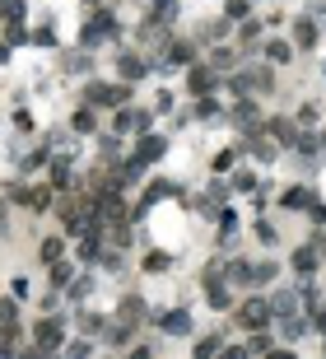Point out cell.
I'll use <instances>...</instances> for the list:
<instances>
[{"label":"cell","instance_id":"cell-1","mask_svg":"<svg viewBox=\"0 0 326 359\" xmlns=\"http://www.w3.org/2000/svg\"><path fill=\"white\" fill-rule=\"evenodd\" d=\"M84 103H89V108H122V103H131V89H122V84H103V79H93L89 89H84Z\"/></svg>","mask_w":326,"mask_h":359},{"label":"cell","instance_id":"cell-2","mask_svg":"<svg viewBox=\"0 0 326 359\" xmlns=\"http://www.w3.org/2000/svg\"><path fill=\"white\" fill-rule=\"evenodd\" d=\"M33 345H38L42 355L61 350V345H65V327H61V317H42V322L33 327Z\"/></svg>","mask_w":326,"mask_h":359},{"label":"cell","instance_id":"cell-3","mask_svg":"<svg viewBox=\"0 0 326 359\" xmlns=\"http://www.w3.org/2000/svg\"><path fill=\"white\" fill-rule=\"evenodd\" d=\"M270 317H275V312H270V298H247V303L238 308V322H243L247 331H266Z\"/></svg>","mask_w":326,"mask_h":359},{"label":"cell","instance_id":"cell-4","mask_svg":"<svg viewBox=\"0 0 326 359\" xmlns=\"http://www.w3.org/2000/svg\"><path fill=\"white\" fill-rule=\"evenodd\" d=\"M112 131H117V136H126V131H131V136H145V131H149V112L122 108L117 117H112Z\"/></svg>","mask_w":326,"mask_h":359},{"label":"cell","instance_id":"cell-5","mask_svg":"<svg viewBox=\"0 0 326 359\" xmlns=\"http://www.w3.org/2000/svg\"><path fill=\"white\" fill-rule=\"evenodd\" d=\"M163 150H168V141H163V136H149V131H145V136H140V145H136V163L140 168H145V163H154V159H163Z\"/></svg>","mask_w":326,"mask_h":359},{"label":"cell","instance_id":"cell-6","mask_svg":"<svg viewBox=\"0 0 326 359\" xmlns=\"http://www.w3.org/2000/svg\"><path fill=\"white\" fill-rule=\"evenodd\" d=\"M108 33H117V19L98 10V15H93V24H84V33H79V42H84V47H93V42H98V38H108Z\"/></svg>","mask_w":326,"mask_h":359},{"label":"cell","instance_id":"cell-7","mask_svg":"<svg viewBox=\"0 0 326 359\" xmlns=\"http://www.w3.org/2000/svg\"><path fill=\"white\" fill-rule=\"evenodd\" d=\"M186 89L196 98L215 94V70H210V65H191V70H186Z\"/></svg>","mask_w":326,"mask_h":359},{"label":"cell","instance_id":"cell-8","mask_svg":"<svg viewBox=\"0 0 326 359\" xmlns=\"http://www.w3.org/2000/svg\"><path fill=\"white\" fill-rule=\"evenodd\" d=\"M149 24H154V29L177 24V0H154V5H149Z\"/></svg>","mask_w":326,"mask_h":359},{"label":"cell","instance_id":"cell-9","mask_svg":"<svg viewBox=\"0 0 326 359\" xmlns=\"http://www.w3.org/2000/svg\"><path fill=\"white\" fill-rule=\"evenodd\" d=\"M154 322L168 331V336H186V331H191V317H186V312H158Z\"/></svg>","mask_w":326,"mask_h":359},{"label":"cell","instance_id":"cell-10","mask_svg":"<svg viewBox=\"0 0 326 359\" xmlns=\"http://www.w3.org/2000/svg\"><path fill=\"white\" fill-rule=\"evenodd\" d=\"M266 131H270V141H279V145H294V141H298V131H294V122H289V117L266 122Z\"/></svg>","mask_w":326,"mask_h":359},{"label":"cell","instance_id":"cell-11","mask_svg":"<svg viewBox=\"0 0 326 359\" xmlns=\"http://www.w3.org/2000/svg\"><path fill=\"white\" fill-rule=\"evenodd\" d=\"M294 47H298V51H312V47H317V24H312V19H298V29H294Z\"/></svg>","mask_w":326,"mask_h":359},{"label":"cell","instance_id":"cell-12","mask_svg":"<svg viewBox=\"0 0 326 359\" xmlns=\"http://www.w3.org/2000/svg\"><path fill=\"white\" fill-rule=\"evenodd\" d=\"M117 317H122V322H131V327H136L140 317H145V298H140V294H126V298H122V308H117Z\"/></svg>","mask_w":326,"mask_h":359},{"label":"cell","instance_id":"cell-13","mask_svg":"<svg viewBox=\"0 0 326 359\" xmlns=\"http://www.w3.org/2000/svg\"><path fill=\"white\" fill-rule=\"evenodd\" d=\"M317 266H322V257H317V248H312V243L294 252V271H298V276H312Z\"/></svg>","mask_w":326,"mask_h":359},{"label":"cell","instance_id":"cell-14","mask_svg":"<svg viewBox=\"0 0 326 359\" xmlns=\"http://www.w3.org/2000/svg\"><path fill=\"white\" fill-rule=\"evenodd\" d=\"M117 70H122V79H140L145 70H149V65L140 61L136 51H126V56H117Z\"/></svg>","mask_w":326,"mask_h":359},{"label":"cell","instance_id":"cell-15","mask_svg":"<svg viewBox=\"0 0 326 359\" xmlns=\"http://www.w3.org/2000/svg\"><path fill=\"white\" fill-rule=\"evenodd\" d=\"M266 61H275V65H284V61H294V47H289V42H279V38H270V42H266Z\"/></svg>","mask_w":326,"mask_h":359},{"label":"cell","instance_id":"cell-16","mask_svg":"<svg viewBox=\"0 0 326 359\" xmlns=\"http://www.w3.org/2000/svg\"><path fill=\"white\" fill-rule=\"evenodd\" d=\"M224 19H229V24H243V19H252V0H229V5H224Z\"/></svg>","mask_w":326,"mask_h":359},{"label":"cell","instance_id":"cell-17","mask_svg":"<svg viewBox=\"0 0 326 359\" xmlns=\"http://www.w3.org/2000/svg\"><path fill=\"white\" fill-rule=\"evenodd\" d=\"M284 205H289V210H308V205H312V191L308 187H289V191H284Z\"/></svg>","mask_w":326,"mask_h":359},{"label":"cell","instance_id":"cell-18","mask_svg":"<svg viewBox=\"0 0 326 359\" xmlns=\"http://www.w3.org/2000/svg\"><path fill=\"white\" fill-rule=\"evenodd\" d=\"M70 126H75L79 136H93V131H98V122H93V108H79L75 117H70Z\"/></svg>","mask_w":326,"mask_h":359},{"label":"cell","instance_id":"cell-19","mask_svg":"<svg viewBox=\"0 0 326 359\" xmlns=\"http://www.w3.org/2000/svg\"><path fill=\"white\" fill-rule=\"evenodd\" d=\"M70 276H75V271L56 257V266H51V289H70Z\"/></svg>","mask_w":326,"mask_h":359},{"label":"cell","instance_id":"cell-20","mask_svg":"<svg viewBox=\"0 0 326 359\" xmlns=\"http://www.w3.org/2000/svg\"><path fill=\"white\" fill-rule=\"evenodd\" d=\"M61 252H65V243H61V238H42V248H38V257H42V262L51 266L56 257H61Z\"/></svg>","mask_w":326,"mask_h":359},{"label":"cell","instance_id":"cell-21","mask_svg":"<svg viewBox=\"0 0 326 359\" xmlns=\"http://www.w3.org/2000/svg\"><path fill=\"white\" fill-rule=\"evenodd\" d=\"M172 182H149V187H145V205H154V201H163V196H172Z\"/></svg>","mask_w":326,"mask_h":359},{"label":"cell","instance_id":"cell-22","mask_svg":"<svg viewBox=\"0 0 326 359\" xmlns=\"http://www.w3.org/2000/svg\"><path fill=\"white\" fill-rule=\"evenodd\" d=\"M219 243H233V234H238V215H233V210H224V215H219Z\"/></svg>","mask_w":326,"mask_h":359},{"label":"cell","instance_id":"cell-23","mask_svg":"<svg viewBox=\"0 0 326 359\" xmlns=\"http://www.w3.org/2000/svg\"><path fill=\"white\" fill-rule=\"evenodd\" d=\"M168 266H172V257H168V252H149V257H145V271H149V276L168 271Z\"/></svg>","mask_w":326,"mask_h":359},{"label":"cell","instance_id":"cell-24","mask_svg":"<svg viewBox=\"0 0 326 359\" xmlns=\"http://www.w3.org/2000/svg\"><path fill=\"white\" fill-rule=\"evenodd\" d=\"M205 289H210V308H219V312H224V308H229V303H233V298H229V289H224V285H205Z\"/></svg>","mask_w":326,"mask_h":359},{"label":"cell","instance_id":"cell-25","mask_svg":"<svg viewBox=\"0 0 326 359\" xmlns=\"http://www.w3.org/2000/svg\"><path fill=\"white\" fill-rule=\"evenodd\" d=\"M0 327H19V308H15V294L0 303Z\"/></svg>","mask_w":326,"mask_h":359},{"label":"cell","instance_id":"cell-26","mask_svg":"<svg viewBox=\"0 0 326 359\" xmlns=\"http://www.w3.org/2000/svg\"><path fill=\"white\" fill-rule=\"evenodd\" d=\"M5 42H24V15H10V24H5Z\"/></svg>","mask_w":326,"mask_h":359},{"label":"cell","instance_id":"cell-27","mask_svg":"<svg viewBox=\"0 0 326 359\" xmlns=\"http://www.w3.org/2000/svg\"><path fill=\"white\" fill-rule=\"evenodd\" d=\"M219 350H224V341H219V336H205V341L196 345V359H210V355H219Z\"/></svg>","mask_w":326,"mask_h":359},{"label":"cell","instance_id":"cell-28","mask_svg":"<svg viewBox=\"0 0 326 359\" xmlns=\"http://www.w3.org/2000/svg\"><path fill=\"white\" fill-rule=\"evenodd\" d=\"M266 280H275V266H270V262L252 266V285H266Z\"/></svg>","mask_w":326,"mask_h":359},{"label":"cell","instance_id":"cell-29","mask_svg":"<svg viewBox=\"0 0 326 359\" xmlns=\"http://www.w3.org/2000/svg\"><path fill=\"white\" fill-rule=\"evenodd\" d=\"M210 65H215V70H229V65H233V47H215Z\"/></svg>","mask_w":326,"mask_h":359},{"label":"cell","instance_id":"cell-30","mask_svg":"<svg viewBox=\"0 0 326 359\" xmlns=\"http://www.w3.org/2000/svg\"><path fill=\"white\" fill-rule=\"evenodd\" d=\"M247 355H270V341H266L261 331H252V341H247Z\"/></svg>","mask_w":326,"mask_h":359},{"label":"cell","instance_id":"cell-31","mask_svg":"<svg viewBox=\"0 0 326 359\" xmlns=\"http://www.w3.org/2000/svg\"><path fill=\"white\" fill-rule=\"evenodd\" d=\"M172 61H177V65H191V42H172Z\"/></svg>","mask_w":326,"mask_h":359},{"label":"cell","instance_id":"cell-32","mask_svg":"<svg viewBox=\"0 0 326 359\" xmlns=\"http://www.w3.org/2000/svg\"><path fill=\"white\" fill-rule=\"evenodd\" d=\"M233 168V150H219L215 154V173H229Z\"/></svg>","mask_w":326,"mask_h":359},{"label":"cell","instance_id":"cell-33","mask_svg":"<svg viewBox=\"0 0 326 359\" xmlns=\"http://www.w3.org/2000/svg\"><path fill=\"white\" fill-rule=\"evenodd\" d=\"M65 355H79V359H84V355H93V345L89 341H70V345H65Z\"/></svg>","mask_w":326,"mask_h":359},{"label":"cell","instance_id":"cell-34","mask_svg":"<svg viewBox=\"0 0 326 359\" xmlns=\"http://www.w3.org/2000/svg\"><path fill=\"white\" fill-rule=\"evenodd\" d=\"M308 327H312V331H322V336H326V308H317V312H312V317H308Z\"/></svg>","mask_w":326,"mask_h":359},{"label":"cell","instance_id":"cell-35","mask_svg":"<svg viewBox=\"0 0 326 359\" xmlns=\"http://www.w3.org/2000/svg\"><path fill=\"white\" fill-rule=\"evenodd\" d=\"M233 187H238V191H252V187H256V177H252V173H238V177H233Z\"/></svg>","mask_w":326,"mask_h":359},{"label":"cell","instance_id":"cell-36","mask_svg":"<svg viewBox=\"0 0 326 359\" xmlns=\"http://www.w3.org/2000/svg\"><path fill=\"white\" fill-rule=\"evenodd\" d=\"M33 42H42V47H51V42H56V29H38V33H33Z\"/></svg>","mask_w":326,"mask_h":359},{"label":"cell","instance_id":"cell-37","mask_svg":"<svg viewBox=\"0 0 326 359\" xmlns=\"http://www.w3.org/2000/svg\"><path fill=\"white\" fill-rule=\"evenodd\" d=\"M256 238H261V243H275V229H270V224L261 219V224H256Z\"/></svg>","mask_w":326,"mask_h":359},{"label":"cell","instance_id":"cell-38","mask_svg":"<svg viewBox=\"0 0 326 359\" xmlns=\"http://www.w3.org/2000/svg\"><path fill=\"white\" fill-rule=\"evenodd\" d=\"M312 210V219H317V224H326V205H308Z\"/></svg>","mask_w":326,"mask_h":359},{"label":"cell","instance_id":"cell-39","mask_svg":"<svg viewBox=\"0 0 326 359\" xmlns=\"http://www.w3.org/2000/svg\"><path fill=\"white\" fill-rule=\"evenodd\" d=\"M10 61V42H0V65Z\"/></svg>","mask_w":326,"mask_h":359},{"label":"cell","instance_id":"cell-40","mask_svg":"<svg viewBox=\"0 0 326 359\" xmlns=\"http://www.w3.org/2000/svg\"><path fill=\"white\" fill-rule=\"evenodd\" d=\"M0 215H5V205H0Z\"/></svg>","mask_w":326,"mask_h":359},{"label":"cell","instance_id":"cell-41","mask_svg":"<svg viewBox=\"0 0 326 359\" xmlns=\"http://www.w3.org/2000/svg\"><path fill=\"white\" fill-rule=\"evenodd\" d=\"M322 145H326V141H322Z\"/></svg>","mask_w":326,"mask_h":359},{"label":"cell","instance_id":"cell-42","mask_svg":"<svg viewBox=\"0 0 326 359\" xmlns=\"http://www.w3.org/2000/svg\"><path fill=\"white\" fill-rule=\"evenodd\" d=\"M322 252H326V248H322Z\"/></svg>","mask_w":326,"mask_h":359}]
</instances>
